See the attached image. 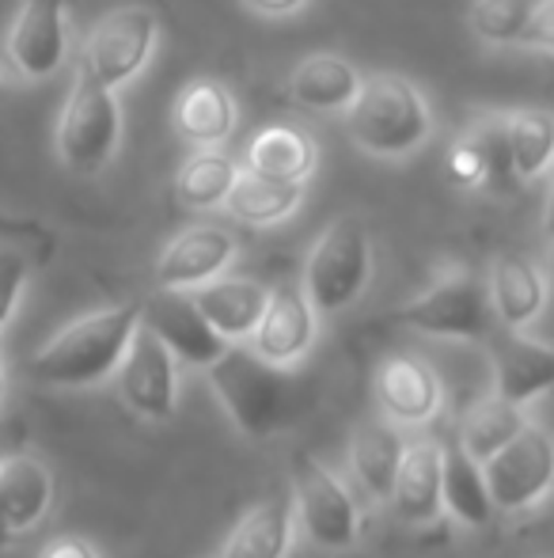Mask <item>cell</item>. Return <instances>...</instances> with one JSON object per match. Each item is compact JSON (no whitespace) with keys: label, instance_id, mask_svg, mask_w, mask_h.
Returning <instances> with one entry per match:
<instances>
[{"label":"cell","instance_id":"6da1fadb","mask_svg":"<svg viewBox=\"0 0 554 558\" xmlns=\"http://www.w3.org/2000/svg\"><path fill=\"white\" fill-rule=\"evenodd\" d=\"M342 118H346V137L354 141L357 153L384 163H403L418 156L436 133V114L426 92L399 73L365 76L361 92Z\"/></svg>","mask_w":554,"mask_h":558},{"label":"cell","instance_id":"7a4b0ae2","mask_svg":"<svg viewBox=\"0 0 554 558\" xmlns=\"http://www.w3.org/2000/svg\"><path fill=\"white\" fill-rule=\"evenodd\" d=\"M140 324V301L111 304V308L88 312L61 327L35 357L27 361V373L46 388H91L114 376L130 338Z\"/></svg>","mask_w":554,"mask_h":558},{"label":"cell","instance_id":"3957f363","mask_svg":"<svg viewBox=\"0 0 554 558\" xmlns=\"http://www.w3.org/2000/svg\"><path fill=\"white\" fill-rule=\"evenodd\" d=\"M206 373L213 384V396L229 411L232 426L247 437L278 434L296 407L288 368L262 361L247 342H229V350Z\"/></svg>","mask_w":554,"mask_h":558},{"label":"cell","instance_id":"277c9868","mask_svg":"<svg viewBox=\"0 0 554 558\" xmlns=\"http://www.w3.org/2000/svg\"><path fill=\"white\" fill-rule=\"evenodd\" d=\"M372 270H377V251H372L369 228L346 214L334 217L319 232L316 247L304 258L300 289L311 308H316V316L331 319L361 301L372 281Z\"/></svg>","mask_w":554,"mask_h":558},{"label":"cell","instance_id":"5b68a950","mask_svg":"<svg viewBox=\"0 0 554 558\" xmlns=\"http://www.w3.org/2000/svg\"><path fill=\"white\" fill-rule=\"evenodd\" d=\"M399 319L415 331L444 342H482L494 335L487 278L464 263L441 266L426 289L399 308Z\"/></svg>","mask_w":554,"mask_h":558},{"label":"cell","instance_id":"8992f818","mask_svg":"<svg viewBox=\"0 0 554 558\" xmlns=\"http://www.w3.org/2000/svg\"><path fill=\"white\" fill-rule=\"evenodd\" d=\"M160 43V15L148 4L111 8L96 27L88 31L81 50L76 76L99 84V88L122 92L148 69Z\"/></svg>","mask_w":554,"mask_h":558},{"label":"cell","instance_id":"52a82bcc","mask_svg":"<svg viewBox=\"0 0 554 558\" xmlns=\"http://www.w3.org/2000/svg\"><path fill=\"white\" fill-rule=\"evenodd\" d=\"M122 145V104L119 92L76 76L65 107H61L53 148L61 168L76 175H99L114 163Z\"/></svg>","mask_w":554,"mask_h":558},{"label":"cell","instance_id":"ba28073f","mask_svg":"<svg viewBox=\"0 0 554 558\" xmlns=\"http://www.w3.org/2000/svg\"><path fill=\"white\" fill-rule=\"evenodd\" d=\"M293 521L319 551H354L361 539V509L354 506L346 483L311 456L293 460Z\"/></svg>","mask_w":554,"mask_h":558},{"label":"cell","instance_id":"9c48e42d","mask_svg":"<svg viewBox=\"0 0 554 558\" xmlns=\"http://www.w3.org/2000/svg\"><path fill=\"white\" fill-rule=\"evenodd\" d=\"M69 0H23L0 43L8 84H42L65 69Z\"/></svg>","mask_w":554,"mask_h":558},{"label":"cell","instance_id":"30bf717a","mask_svg":"<svg viewBox=\"0 0 554 558\" xmlns=\"http://www.w3.org/2000/svg\"><path fill=\"white\" fill-rule=\"evenodd\" d=\"M487 483L490 506L497 513H525V509L547 501L554 483V445L543 426L532 418L525 422L513 441H505L490 460L479 463Z\"/></svg>","mask_w":554,"mask_h":558},{"label":"cell","instance_id":"8fae6325","mask_svg":"<svg viewBox=\"0 0 554 558\" xmlns=\"http://www.w3.org/2000/svg\"><path fill=\"white\" fill-rule=\"evenodd\" d=\"M119 396L137 418L145 422H168L175 418L178 407V365L171 350L160 342L145 324H137L130 338L126 353H122L119 368Z\"/></svg>","mask_w":554,"mask_h":558},{"label":"cell","instance_id":"7c38bea8","mask_svg":"<svg viewBox=\"0 0 554 558\" xmlns=\"http://www.w3.org/2000/svg\"><path fill=\"white\" fill-rule=\"evenodd\" d=\"M140 324L168 345L175 365L186 368H209L229 350V342L206 324L183 289H156L148 301H140Z\"/></svg>","mask_w":554,"mask_h":558},{"label":"cell","instance_id":"4fadbf2b","mask_svg":"<svg viewBox=\"0 0 554 558\" xmlns=\"http://www.w3.org/2000/svg\"><path fill=\"white\" fill-rule=\"evenodd\" d=\"M316 335H319V316L308 304V296H304L300 281H285V286L270 289L267 308H262L247 345L262 361H270V365L293 368L311 353Z\"/></svg>","mask_w":554,"mask_h":558},{"label":"cell","instance_id":"5bb4252c","mask_svg":"<svg viewBox=\"0 0 554 558\" xmlns=\"http://www.w3.org/2000/svg\"><path fill=\"white\" fill-rule=\"evenodd\" d=\"M236 255H239V243L224 225L213 221L190 225L160 251V258H156V286L190 293V289L221 278L236 263Z\"/></svg>","mask_w":554,"mask_h":558},{"label":"cell","instance_id":"9a60e30c","mask_svg":"<svg viewBox=\"0 0 554 558\" xmlns=\"http://www.w3.org/2000/svg\"><path fill=\"white\" fill-rule=\"evenodd\" d=\"M380 411L395 426H429L444 407V384L429 361L415 353H392L377 368Z\"/></svg>","mask_w":554,"mask_h":558},{"label":"cell","instance_id":"2e32d148","mask_svg":"<svg viewBox=\"0 0 554 558\" xmlns=\"http://www.w3.org/2000/svg\"><path fill=\"white\" fill-rule=\"evenodd\" d=\"M171 125L186 148H224V141L239 125V104L229 84L198 76L178 92L175 107H171Z\"/></svg>","mask_w":554,"mask_h":558},{"label":"cell","instance_id":"e0dca14e","mask_svg":"<svg viewBox=\"0 0 554 558\" xmlns=\"http://www.w3.org/2000/svg\"><path fill=\"white\" fill-rule=\"evenodd\" d=\"M387 506H395V517L415 529L441 517V441L436 437H415L403 445Z\"/></svg>","mask_w":554,"mask_h":558},{"label":"cell","instance_id":"ac0fdd59","mask_svg":"<svg viewBox=\"0 0 554 558\" xmlns=\"http://www.w3.org/2000/svg\"><path fill=\"white\" fill-rule=\"evenodd\" d=\"M361 81V69L342 53H308L288 73V99L308 114H346Z\"/></svg>","mask_w":554,"mask_h":558},{"label":"cell","instance_id":"d6986e66","mask_svg":"<svg viewBox=\"0 0 554 558\" xmlns=\"http://www.w3.org/2000/svg\"><path fill=\"white\" fill-rule=\"evenodd\" d=\"M487 293L494 319L505 331H528L547 304V281L543 270L525 255H497L487 274Z\"/></svg>","mask_w":554,"mask_h":558},{"label":"cell","instance_id":"ffe728a7","mask_svg":"<svg viewBox=\"0 0 554 558\" xmlns=\"http://www.w3.org/2000/svg\"><path fill=\"white\" fill-rule=\"evenodd\" d=\"M270 286L255 278H213L206 286L190 289L194 308L206 316V324L213 327L224 342H247L259 324L262 308H267Z\"/></svg>","mask_w":554,"mask_h":558},{"label":"cell","instance_id":"44dd1931","mask_svg":"<svg viewBox=\"0 0 554 558\" xmlns=\"http://www.w3.org/2000/svg\"><path fill=\"white\" fill-rule=\"evenodd\" d=\"M239 163L255 175L281 179V183H308L319 168V141L304 125L270 122L247 141V153Z\"/></svg>","mask_w":554,"mask_h":558},{"label":"cell","instance_id":"7402d4cb","mask_svg":"<svg viewBox=\"0 0 554 558\" xmlns=\"http://www.w3.org/2000/svg\"><path fill=\"white\" fill-rule=\"evenodd\" d=\"M494 396L528 407L540 399L554 380V357L547 342H532L525 331H509L494 345Z\"/></svg>","mask_w":554,"mask_h":558},{"label":"cell","instance_id":"603a6c76","mask_svg":"<svg viewBox=\"0 0 554 558\" xmlns=\"http://www.w3.org/2000/svg\"><path fill=\"white\" fill-rule=\"evenodd\" d=\"M403 434L387 418H365L349 437V475L377 506H387L395 483V468L403 456Z\"/></svg>","mask_w":554,"mask_h":558},{"label":"cell","instance_id":"cb8c5ba5","mask_svg":"<svg viewBox=\"0 0 554 558\" xmlns=\"http://www.w3.org/2000/svg\"><path fill=\"white\" fill-rule=\"evenodd\" d=\"M0 501H4V524L8 536L35 529L53 501V478L50 468L35 456H8L0 460Z\"/></svg>","mask_w":554,"mask_h":558},{"label":"cell","instance_id":"d4e9b609","mask_svg":"<svg viewBox=\"0 0 554 558\" xmlns=\"http://www.w3.org/2000/svg\"><path fill=\"white\" fill-rule=\"evenodd\" d=\"M296 539L293 501L262 498L236 521L217 558H285Z\"/></svg>","mask_w":554,"mask_h":558},{"label":"cell","instance_id":"484cf974","mask_svg":"<svg viewBox=\"0 0 554 558\" xmlns=\"http://www.w3.org/2000/svg\"><path fill=\"white\" fill-rule=\"evenodd\" d=\"M304 198H308V183H281V179L255 175L239 163V175L224 198V209L251 228H270L288 221L304 206Z\"/></svg>","mask_w":554,"mask_h":558},{"label":"cell","instance_id":"4316f807","mask_svg":"<svg viewBox=\"0 0 554 558\" xmlns=\"http://www.w3.org/2000/svg\"><path fill=\"white\" fill-rule=\"evenodd\" d=\"M441 513H448L464 529H487L490 517H494L479 463L456 441H441Z\"/></svg>","mask_w":554,"mask_h":558},{"label":"cell","instance_id":"83f0119b","mask_svg":"<svg viewBox=\"0 0 554 558\" xmlns=\"http://www.w3.org/2000/svg\"><path fill=\"white\" fill-rule=\"evenodd\" d=\"M239 175V160L224 148H190L183 168L175 171V198L194 214L224 209L232 183Z\"/></svg>","mask_w":554,"mask_h":558},{"label":"cell","instance_id":"f1b7e54d","mask_svg":"<svg viewBox=\"0 0 554 558\" xmlns=\"http://www.w3.org/2000/svg\"><path fill=\"white\" fill-rule=\"evenodd\" d=\"M525 422H528L525 407L487 391V396L475 399V403L464 411L456 445L464 448L475 463H482V460H490L505 441H513V437L525 429Z\"/></svg>","mask_w":554,"mask_h":558},{"label":"cell","instance_id":"f546056e","mask_svg":"<svg viewBox=\"0 0 554 558\" xmlns=\"http://www.w3.org/2000/svg\"><path fill=\"white\" fill-rule=\"evenodd\" d=\"M505 141H509V160L517 186L540 183L551 171L554 156V118L543 107H520L505 111Z\"/></svg>","mask_w":554,"mask_h":558},{"label":"cell","instance_id":"4dcf8cb0","mask_svg":"<svg viewBox=\"0 0 554 558\" xmlns=\"http://www.w3.org/2000/svg\"><path fill=\"white\" fill-rule=\"evenodd\" d=\"M459 137L475 148L482 163V191L509 194L517 186L509 160V141H505V111H482L459 130Z\"/></svg>","mask_w":554,"mask_h":558},{"label":"cell","instance_id":"1f68e13d","mask_svg":"<svg viewBox=\"0 0 554 558\" xmlns=\"http://www.w3.org/2000/svg\"><path fill=\"white\" fill-rule=\"evenodd\" d=\"M540 4L543 0H475L467 12V27L490 50H517Z\"/></svg>","mask_w":554,"mask_h":558},{"label":"cell","instance_id":"d6a6232c","mask_svg":"<svg viewBox=\"0 0 554 558\" xmlns=\"http://www.w3.org/2000/svg\"><path fill=\"white\" fill-rule=\"evenodd\" d=\"M23 286H27V263H23V255L0 247V331H4V324L15 316Z\"/></svg>","mask_w":554,"mask_h":558},{"label":"cell","instance_id":"836d02e7","mask_svg":"<svg viewBox=\"0 0 554 558\" xmlns=\"http://www.w3.org/2000/svg\"><path fill=\"white\" fill-rule=\"evenodd\" d=\"M444 168H448V179L459 186V191H482V163H479V156H475V148L467 145L464 137L452 141L448 160H444Z\"/></svg>","mask_w":554,"mask_h":558},{"label":"cell","instance_id":"e575fe53","mask_svg":"<svg viewBox=\"0 0 554 558\" xmlns=\"http://www.w3.org/2000/svg\"><path fill=\"white\" fill-rule=\"evenodd\" d=\"M517 50H535V53H551L554 50V0H543L540 12L532 15V23L520 35Z\"/></svg>","mask_w":554,"mask_h":558},{"label":"cell","instance_id":"d590c367","mask_svg":"<svg viewBox=\"0 0 554 558\" xmlns=\"http://www.w3.org/2000/svg\"><path fill=\"white\" fill-rule=\"evenodd\" d=\"M38 558H99V551L81 536H61V539H53Z\"/></svg>","mask_w":554,"mask_h":558},{"label":"cell","instance_id":"8d00e7d4","mask_svg":"<svg viewBox=\"0 0 554 558\" xmlns=\"http://www.w3.org/2000/svg\"><path fill=\"white\" fill-rule=\"evenodd\" d=\"M251 12L267 15V20H288V15L304 12V8L311 4V0H244Z\"/></svg>","mask_w":554,"mask_h":558},{"label":"cell","instance_id":"74e56055","mask_svg":"<svg viewBox=\"0 0 554 558\" xmlns=\"http://www.w3.org/2000/svg\"><path fill=\"white\" fill-rule=\"evenodd\" d=\"M8 539V524H4V501H0V547H4Z\"/></svg>","mask_w":554,"mask_h":558},{"label":"cell","instance_id":"f35d334b","mask_svg":"<svg viewBox=\"0 0 554 558\" xmlns=\"http://www.w3.org/2000/svg\"><path fill=\"white\" fill-rule=\"evenodd\" d=\"M0 399H4V368H0Z\"/></svg>","mask_w":554,"mask_h":558}]
</instances>
